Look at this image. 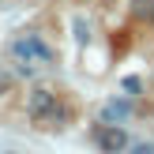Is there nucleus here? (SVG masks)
Instances as JSON below:
<instances>
[{"label":"nucleus","mask_w":154,"mask_h":154,"mask_svg":"<svg viewBox=\"0 0 154 154\" xmlns=\"http://www.w3.org/2000/svg\"><path fill=\"white\" fill-rule=\"evenodd\" d=\"M26 117L34 120V124H38V120H57V124H60V120H68V113L57 105V94L42 87V90H34V94H30V102H26Z\"/></svg>","instance_id":"nucleus-1"},{"label":"nucleus","mask_w":154,"mask_h":154,"mask_svg":"<svg viewBox=\"0 0 154 154\" xmlns=\"http://www.w3.org/2000/svg\"><path fill=\"white\" fill-rule=\"evenodd\" d=\"M11 53H15V57H23V60H26V57L45 60V64H53V60H57V57H53V49L42 42V38H34V34H30V38H19V42H11Z\"/></svg>","instance_id":"nucleus-2"},{"label":"nucleus","mask_w":154,"mask_h":154,"mask_svg":"<svg viewBox=\"0 0 154 154\" xmlns=\"http://www.w3.org/2000/svg\"><path fill=\"white\" fill-rule=\"evenodd\" d=\"M98 147H102V154H124L132 143H128V132L120 124H105L98 132Z\"/></svg>","instance_id":"nucleus-3"},{"label":"nucleus","mask_w":154,"mask_h":154,"mask_svg":"<svg viewBox=\"0 0 154 154\" xmlns=\"http://www.w3.org/2000/svg\"><path fill=\"white\" fill-rule=\"evenodd\" d=\"M132 15L143 23H154V0H132Z\"/></svg>","instance_id":"nucleus-4"},{"label":"nucleus","mask_w":154,"mask_h":154,"mask_svg":"<svg viewBox=\"0 0 154 154\" xmlns=\"http://www.w3.org/2000/svg\"><path fill=\"white\" fill-rule=\"evenodd\" d=\"M87 30H90V26H87V19H83V15H75V38H79V45H87V42H90Z\"/></svg>","instance_id":"nucleus-5"},{"label":"nucleus","mask_w":154,"mask_h":154,"mask_svg":"<svg viewBox=\"0 0 154 154\" xmlns=\"http://www.w3.org/2000/svg\"><path fill=\"white\" fill-rule=\"evenodd\" d=\"M120 87H124V90H128V94H139V90H143V83H139V79H135V75H128V79H124V83H120Z\"/></svg>","instance_id":"nucleus-6"},{"label":"nucleus","mask_w":154,"mask_h":154,"mask_svg":"<svg viewBox=\"0 0 154 154\" xmlns=\"http://www.w3.org/2000/svg\"><path fill=\"white\" fill-rule=\"evenodd\" d=\"M132 154H154V143H135Z\"/></svg>","instance_id":"nucleus-7"}]
</instances>
